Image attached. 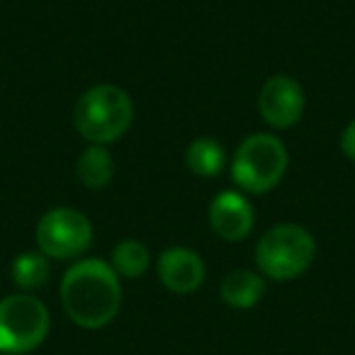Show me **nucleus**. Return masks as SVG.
Segmentation results:
<instances>
[{"mask_svg":"<svg viewBox=\"0 0 355 355\" xmlns=\"http://www.w3.org/2000/svg\"><path fill=\"white\" fill-rule=\"evenodd\" d=\"M76 175L88 190H103L114 175V158L105 146H90L76 163Z\"/></svg>","mask_w":355,"mask_h":355,"instance_id":"nucleus-12","label":"nucleus"},{"mask_svg":"<svg viewBox=\"0 0 355 355\" xmlns=\"http://www.w3.org/2000/svg\"><path fill=\"white\" fill-rule=\"evenodd\" d=\"M340 151H343V156L348 158V161L355 163V119L348 122V127L340 134Z\"/></svg>","mask_w":355,"mask_h":355,"instance_id":"nucleus-15","label":"nucleus"},{"mask_svg":"<svg viewBox=\"0 0 355 355\" xmlns=\"http://www.w3.org/2000/svg\"><path fill=\"white\" fill-rule=\"evenodd\" d=\"M256 212L248 198L236 190H222L209 205V227L224 241H243L253 232Z\"/></svg>","mask_w":355,"mask_h":355,"instance_id":"nucleus-9","label":"nucleus"},{"mask_svg":"<svg viewBox=\"0 0 355 355\" xmlns=\"http://www.w3.org/2000/svg\"><path fill=\"white\" fill-rule=\"evenodd\" d=\"M224 163H227V153L217 139L200 137L190 141L185 151V166L198 178H217L224 171Z\"/></svg>","mask_w":355,"mask_h":355,"instance_id":"nucleus-11","label":"nucleus"},{"mask_svg":"<svg viewBox=\"0 0 355 355\" xmlns=\"http://www.w3.org/2000/svg\"><path fill=\"white\" fill-rule=\"evenodd\" d=\"M134 119V103L119 85L103 83L88 88L73 110L78 134L93 146H107L129 132Z\"/></svg>","mask_w":355,"mask_h":355,"instance_id":"nucleus-2","label":"nucleus"},{"mask_svg":"<svg viewBox=\"0 0 355 355\" xmlns=\"http://www.w3.org/2000/svg\"><path fill=\"white\" fill-rule=\"evenodd\" d=\"M37 248L49 261H73L93 243V224L73 207H54L37 224Z\"/></svg>","mask_w":355,"mask_h":355,"instance_id":"nucleus-6","label":"nucleus"},{"mask_svg":"<svg viewBox=\"0 0 355 355\" xmlns=\"http://www.w3.org/2000/svg\"><path fill=\"white\" fill-rule=\"evenodd\" d=\"M205 261L188 246H171L158 256V280L173 295H193L205 282Z\"/></svg>","mask_w":355,"mask_h":355,"instance_id":"nucleus-8","label":"nucleus"},{"mask_svg":"<svg viewBox=\"0 0 355 355\" xmlns=\"http://www.w3.org/2000/svg\"><path fill=\"white\" fill-rule=\"evenodd\" d=\"M112 270L119 277L127 280H137L151 266V253H148L146 243L137 241V239H124L112 248V261H110Z\"/></svg>","mask_w":355,"mask_h":355,"instance_id":"nucleus-13","label":"nucleus"},{"mask_svg":"<svg viewBox=\"0 0 355 355\" xmlns=\"http://www.w3.org/2000/svg\"><path fill=\"white\" fill-rule=\"evenodd\" d=\"M316 258V241L302 224H275L256 246L258 272L268 280L287 282L304 275Z\"/></svg>","mask_w":355,"mask_h":355,"instance_id":"nucleus-3","label":"nucleus"},{"mask_svg":"<svg viewBox=\"0 0 355 355\" xmlns=\"http://www.w3.org/2000/svg\"><path fill=\"white\" fill-rule=\"evenodd\" d=\"M287 148L275 134H251L239 144L232 161V180L239 190L266 195L282 180L287 171Z\"/></svg>","mask_w":355,"mask_h":355,"instance_id":"nucleus-4","label":"nucleus"},{"mask_svg":"<svg viewBox=\"0 0 355 355\" xmlns=\"http://www.w3.org/2000/svg\"><path fill=\"white\" fill-rule=\"evenodd\" d=\"M219 295H222L224 304L232 309H253L266 295V277L261 272L239 268V270L224 275Z\"/></svg>","mask_w":355,"mask_h":355,"instance_id":"nucleus-10","label":"nucleus"},{"mask_svg":"<svg viewBox=\"0 0 355 355\" xmlns=\"http://www.w3.org/2000/svg\"><path fill=\"white\" fill-rule=\"evenodd\" d=\"M304 90L292 76L277 73L263 83L258 95V110L272 129H290L304 114Z\"/></svg>","mask_w":355,"mask_h":355,"instance_id":"nucleus-7","label":"nucleus"},{"mask_svg":"<svg viewBox=\"0 0 355 355\" xmlns=\"http://www.w3.org/2000/svg\"><path fill=\"white\" fill-rule=\"evenodd\" d=\"M51 329L49 309L30 292L0 300V355H27L46 340Z\"/></svg>","mask_w":355,"mask_h":355,"instance_id":"nucleus-5","label":"nucleus"},{"mask_svg":"<svg viewBox=\"0 0 355 355\" xmlns=\"http://www.w3.org/2000/svg\"><path fill=\"white\" fill-rule=\"evenodd\" d=\"M61 306L76 326L88 331L112 324L122 306L119 275L107 261L83 258L61 277Z\"/></svg>","mask_w":355,"mask_h":355,"instance_id":"nucleus-1","label":"nucleus"},{"mask_svg":"<svg viewBox=\"0 0 355 355\" xmlns=\"http://www.w3.org/2000/svg\"><path fill=\"white\" fill-rule=\"evenodd\" d=\"M10 275H12L15 287H20L22 292L37 290V287L46 285V280H49V275H51L49 258L40 251L20 253V256L12 261Z\"/></svg>","mask_w":355,"mask_h":355,"instance_id":"nucleus-14","label":"nucleus"}]
</instances>
